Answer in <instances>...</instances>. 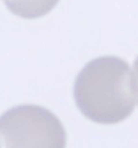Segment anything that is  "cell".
Instances as JSON below:
<instances>
[{"mask_svg": "<svg viewBox=\"0 0 138 148\" xmlns=\"http://www.w3.org/2000/svg\"><path fill=\"white\" fill-rule=\"evenodd\" d=\"M73 97L77 108L98 124H118L133 113L137 84L129 64L115 56L94 58L79 72Z\"/></svg>", "mask_w": 138, "mask_h": 148, "instance_id": "6da1fadb", "label": "cell"}, {"mask_svg": "<svg viewBox=\"0 0 138 148\" xmlns=\"http://www.w3.org/2000/svg\"><path fill=\"white\" fill-rule=\"evenodd\" d=\"M67 132L56 114L20 105L0 116V148H65Z\"/></svg>", "mask_w": 138, "mask_h": 148, "instance_id": "7a4b0ae2", "label": "cell"}, {"mask_svg": "<svg viewBox=\"0 0 138 148\" xmlns=\"http://www.w3.org/2000/svg\"><path fill=\"white\" fill-rule=\"evenodd\" d=\"M57 3L58 0H4L11 12L24 19L41 18L49 14Z\"/></svg>", "mask_w": 138, "mask_h": 148, "instance_id": "3957f363", "label": "cell"}, {"mask_svg": "<svg viewBox=\"0 0 138 148\" xmlns=\"http://www.w3.org/2000/svg\"><path fill=\"white\" fill-rule=\"evenodd\" d=\"M134 79H135V84H137V97H138V57L134 61Z\"/></svg>", "mask_w": 138, "mask_h": 148, "instance_id": "277c9868", "label": "cell"}]
</instances>
